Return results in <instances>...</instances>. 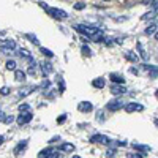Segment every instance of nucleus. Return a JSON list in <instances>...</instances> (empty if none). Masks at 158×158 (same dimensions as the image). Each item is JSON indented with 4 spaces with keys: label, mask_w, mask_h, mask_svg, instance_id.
Listing matches in <instances>:
<instances>
[{
    "label": "nucleus",
    "mask_w": 158,
    "mask_h": 158,
    "mask_svg": "<svg viewBox=\"0 0 158 158\" xmlns=\"http://www.w3.org/2000/svg\"><path fill=\"white\" fill-rule=\"evenodd\" d=\"M27 38H29V40H32V43H33V44H40L38 38H36V36H33L32 33H27Z\"/></svg>",
    "instance_id": "nucleus-27"
},
{
    "label": "nucleus",
    "mask_w": 158,
    "mask_h": 158,
    "mask_svg": "<svg viewBox=\"0 0 158 158\" xmlns=\"http://www.w3.org/2000/svg\"><path fill=\"white\" fill-rule=\"evenodd\" d=\"M133 149L138 150V152H142V153L150 152V147H149V146H146V144H139V142H135V144H133Z\"/></svg>",
    "instance_id": "nucleus-12"
},
{
    "label": "nucleus",
    "mask_w": 158,
    "mask_h": 158,
    "mask_svg": "<svg viewBox=\"0 0 158 158\" xmlns=\"http://www.w3.org/2000/svg\"><path fill=\"white\" fill-rule=\"evenodd\" d=\"M10 94V87H2V89H0V95H8Z\"/></svg>",
    "instance_id": "nucleus-28"
},
{
    "label": "nucleus",
    "mask_w": 158,
    "mask_h": 158,
    "mask_svg": "<svg viewBox=\"0 0 158 158\" xmlns=\"http://www.w3.org/2000/svg\"><path fill=\"white\" fill-rule=\"evenodd\" d=\"M155 16H156V13H155V11H150V13H146V15L142 16V19H144V21H149V19H153Z\"/></svg>",
    "instance_id": "nucleus-23"
},
{
    "label": "nucleus",
    "mask_w": 158,
    "mask_h": 158,
    "mask_svg": "<svg viewBox=\"0 0 158 158\" xmlns=\"http://www.w3.org/2000/svg\"><path fill=\"white\" fill-rule=\"evenodd\" d=\"M156 97H158V92H156Z\"/></svg>",
    "instance_id": "nucleus-41"
},
{
    "label": "nucleus",
    "mask_w": 158,
    "mask_h": 158,
    "mask_svg": "<svg viewBox=\"0 0 158 158\" xmlns=\"http://www.w3.org/2000/svg\"><path fill=\"white\" fill-rule=\"evenodd\" d=\"M60 152H74V146L70 142H63L60 146Z\"/></svg>",
    "instance_id": "nucleus-18"
},
{
    "label": "nucleus",
    "mask_w": 158,
    "mask_h": 158,
    "mask_svg": "<svg viewBox=\"0 0 158 158\" xmlns=\"http://www.w3.org/2000/svg\"><path fill=\"white\" fill-rule=\"evenodd\" d=\"M3 141H5V138H3V136H0V146H2V142H3Z\"/></svg>",
    "instance_id": "nucleus-38"
},
{
    "label": "nucleus",
    "mask_w": 158,
    "mask_h": 158,
    "mask_svg": "<svg viewBox=\"0 0 158 158\" xmlns=\"http://www.w3.org/2000/svg\"><path fill=\"white\" fill-rule=\"evenodd\" d=\"M127 156H128V158H144L146 155H144L142 152H136V153H128Z\"/></svg>",
    "instance_id": "nucleus-26"
},
{
    "label": "nucleus",
    "mask_w": 158,
    "mask_h": 158,
    "mask_svg": "<svg viewBox=\"0 0 158 158\" xmlns=\"http://www.w3.org/2000/svg\"><path fill=\"white\" fill-rule=\"evenodd\" d=\"M155 32H156V25H155V24L149 25V27H147L146 30H144V33H146V35H153Z\"/></svg>",
    "instance_id": "nucleus-22"
},
{
    "label": "nucleus",
    "mask_w": 158,
    "mask_h": 158,
    "mask_svg": "<svg viewBox=\"0 0 158 158\" xmlns=\"http://www.w3.org/2000/svg\"><path fill=\"white\" fill-rule=\"evenodd\" d=\"M74 30H76L77 33H81V35H85V36L92 38L94 35H97L101 29L92 27V25H85V24H77V25H74Z\"/></svg>",
    "instance_id": "nucleus-1"
},
{
    "label": "nucleus",
    "mask_w": 158,
    "mask_h": 158,
    "mask_svg": "<svg viewBox=\"0 0 158 158\" xmlns=\"http://www.w3.org/2000/svg\"><path fill=\"white\" fill-rule=\"evenodd\" d=\"M65 120H67V114H62V115H59V118H57V123H63Z\"/></svg>",
    "instance_id": "nucleus-29"
},
{
    "label": "nucleus",
    "mask_w": 158,
    "mask_h": 158,
    "mask_svg": "<svg viewBox=\"0 0 158 158\" xmlns=\"http://www.w3.org/2000/svg\"><path fill=\"white\" fill-rule=\"evenodd\" d=\"M18 56H19V57H24L25 60H29V62L33 60L32 56H30V52H29L27 49H18Z\"/></svg>",
    "instance_id": "nucleus-13"
},
{
    "label": "nucleus",
    "mask_w": 158,
    "mask_h": 158,
    "mask_svg": "<svg viewBox=\"0 0 158 158\" xmlns=\"http://www.w3.org/2000/svg\"><path fill=\"white\" fill-rule=\"evenodd\" d=\"M153 35H155V38H156V40H158V29H156V32H155V33H153Z\"/></svg>",
    "instance_id": "nucleus-39"
},
{
    "label": "nucleus",
    "mask_w": 158,
    "mask_h": 158,
    "mask_svg": "<svg viewBox=\"0 0 158 158\" xmlns=\"http://www.w3.org/2000/svg\"><path fill=\"white\" fill-rule=\"evenodd\" d=\"M138 49H139V54H141V57H142L144 60H147L149 57H147L146 52H144V49H142V44H141V43H138Z\"/></svg>",
    "instance_id": "nucleus-25"
},
{
    "label": "nucleus",
    "mask_w": 158,
    "mask_h": 158,
    "mask_svg": "<svg viewBox=\"0 0 158 158\" xmlns=\"http://www.w3.org/2000/svg\"><path fill=\"white\" fill-rule=\"evenodd\" d=\"M15 79L18 82H24L25 81V73L22 70H15Z\"/></svg>",
    "instance_id": "nucleus-17"
},
{
    "label": "nucleus",
    "mask_w": 158,
    "mask_h": 158,
    "mask_svg": "<svg viewBox=\"0 0 158 158\" xmlns=\"http://www.w3.org/2000/svg\"><path fill=\"white\" fill-rule=\"evenodd\" d=\"M3 120H5V114L0 112V122H3Z\"/></svg>",
    "instance_id": "nucleus-36"
},
{
    "label": "nucleus",
    "mask_w": 158,
    "mask_h": 158,
    "mask_svg": "<svg viewBox=\"0 0 158 158\" xmlns=\"http://www.w3.org/2000/svg\"><path fill=\"white\" fill-rule=\"evenodd\" d=\"M106 156H115V149H112V150H108Z\"/></svg>",
    "instance_id": "nucleus-35"
},
{
    "label": "nucleus",
    "mask_w": 158,
    "mask_h": 158,
    "mask_svg": "<svg viewBox=\"0 0 158 158\" xmlns=\"http://www.w3.org/2000/svg\"><path fill=\"white\" fill-rule=\"evenodd\" d=\"M109 79H111L114 84H123L125 82V77L122 74H117V73H111L109 74Z\"/></svg>",
    "instance_id": "nucleus-11"
},
{
    "label": "nucleus",
    "mask_w": 158,
    "mask_h": 158,
    "mask_svg": "<svg viewBox=\"0 0 158 158\" xmlns=\"http://www.w3.org/2000/svg\"><path fill=\"white\" fill-rule=\"evenodd\" d=\"M125 111L127 112H141V111H144V106H142V104H139V103H127L125 104Z\"/></svg>",
    "instance_id": "nucleus-7"
},
{
    "label": "nucleus",
    "mask_w": 158,
    "mask_h": 158,
    "mask_svg": "<svg viewBox=\"0 0 158 158\" xmlns=\"http://www.w3.org/2000/svg\"><path fill=\"white\" fill-rule=\"evenodd\" d=\"M16 49V41H13V40H5V41L0 43V51L3 52V54H10L11 51Z\"/></svg>",
    "instance_id": "nucleus-4"
},
{
    "label": "nucleus",
    "mask_w": 158,
    "mask_h": 158,
    "mask_svg": "<svg viewBox=\"0 0 158 158\" xmlns=\"http://www.w3.org/2000/svg\"><path fill=\"white\" fill-rule=\"evenodd\" d=\"M125 59L130 60V62H138V56L135 54L133 51H127V52H125Z\"/></svg>",
    "instance_id": "nucleus-20"
},
{
    "label": "nucleus",
    "mask_w": 158,
    "mask_h": 158,
    "mask_svg": "<svg viewBox=\"0 0 158 158\" xmlns=\"http://www.w3.org/2000/svg\"><path fill=\"white\" fill-rule=\"evenodd\" d=\"M106 2H108V0H106Z\"/></svg>",
    "instance_id": "nucleus-42"
},
{
    "label": "nucleus",
    "mask_w": 158,
    "mask_h": 158,
    "mask_svg": "<svg viewBox=\"0 0 158 158\" xmlns=\"http://www.w3.org/2000/svg\"><path fill=\"white\" fill-rule=\"evenodd\" d=\"M77 109L81 111V112H90L92 109H94V106H92L90 101H81V103L77 104Z\"/></svg>",
    "instance_id": "nucleus-10"
},
{
    "label": "nucleus",
    "mask_w": 158,
    "mask_h": 158,
    "mask_svg": "<svg viewBox=\"0 0 158 158\" xmlns=\"http://www.w3.org/2000/svg\"><path fill=\"white\" fill-rule=\"evenodd\" d=\"M127 92V89L123 87V84H112L111 85V94L114 95H123Z\"/></svg>",
    "instance_id": "nucleus-9"
},
{
    "label": "nucleus",
    "mask_w": 158,
    "mask_h": 158,
    "mask_svg": "<svg viewBox=\"0 0 158 158\" xmlns=\"http://www.w3.org/2000/svg\"><path fill=\"white\" fill-rule=\"evenodd\" d=\"M30 108H29V104H21V106H19V111L21 112H24V111H29Z\"/></svg>",
    "instance_id": "nucleus-33"
},
{
    "label": "nucleus",
    "mask_w": 158,
    "mask_h": 158,
    "mask_svg": "<svg viewBox=\"0 0 158 158\" xmlns=\"http://www.w3.org/2000/svg\"><path fill=\"white\" fill-rule=\"evenodd\" d=\"M41 70H43V74L48 76V74L52 73V65L48 63V62H43V63H41Z\"/></svg>",
    "instance_id": "nucleus-15"
},
{
    "label": "nucleus",
    "mask_w": 158,
    "mask_h": 158,
    "mask_svg": "<svg viewBox=\"0 0 158 158\" xmlns=\"http://www.w3.org/2000/svg\"><path fill=\"white\" fill-rule=\"evenodd\" d=\"M82 52H84L85 56H92V51H90L87 46H82Z\"/></svg>",
    "instance_id": "nucleus-32"
},
{
    "label": "nucleus",
    "mask_w": 158,
    "mask_h": 158,
    "mask_svg": "<svg viewBox=\"0 0 158 158\" xmlns=\"http://www.w3.org/2000/svg\"><path fill=\"white\" fill-rule=\"evenodd\" d=\"M25 147H27V139H25V141H21V142L18 144V147L15 149V155H19L21 152H24Z\"/></svg>",
    "instance_id": "nucleus-16"
},
{
    "label": "nucleus",
    "mask_w": 158,
    "mask_h": 158,
    "mask_svg": "<svg viewBox=\"0 0 158 158\" xmlns=\"http://www.w3.org/2000/svg\"><path fill=\"white\" fill-rule=\"evenodd\" d=\"M32 90H35V85H27V87H24L19 90V97H27L32 94Z\"/></svg>",
    "instance_id": "nucleus-14"
},
{
    "label": "nucleus",
    "mask_w": 158,
    "mask_h": 158,
    "mask_svg": "<svg viewBox=\"0 0 158 158\" xmlns=\"http://www.w3.org/2000/svg\"><path fill=\"white\" fill-rule=\"evenodd\" d=\"M153 8H158V0H153Z\"/></svg>",
    "instance_id": "nucleus-37"
},
{
    "label": "nucleus",
    "mask_w": 158,
    "mask_h": 158,
    "mask_svg": "<svg viewBox=\"0 0 158 158\" xmlns=\"http://www.w3.org/2000/svg\"><path fill=\"white\" fill-rule=\"evenodd\" d=\"M90 142L103 144V146H108V144H111V141H109L106 136H103V135H94V136H90Z\"/></svg>",
    "instance_id": "nucleus-6"
},
{
    "label": "nucleus",
    "mask_w": 158,
    "mask_h": 158,
    "mask_svg": "<svg viewBox=\"0 0 158 158\" xmlns=\"http://www.w3.org/2000/svg\"><path fill=\"white\" fill-rule=\"evenodd\" d=\"M115 146H117V147H122V146L125 147V146H127V142H125V141H123V142H122V141H115Z\"/></svg>",
    "instance_id": "nucleus-34"
},
{
    "label": "nucleus",
    "mask_w": 158,
    "mask_h": 158,
    "mask_svg": "<svg viewBox=\"0 0 158 158\" xmlns=\"http://www.w3.org/2000/svg\"><path fill=\"white\" fill-rule=\"evenodd\" d=\"M106 108H108L109 111H118V109L123 108V101H120V100H112V101L108 103Z\"/></svg>",
    "instance_id": "nucleus-8"
},
{
    "label": "nucleus",
    "mask_w": 158,
    "mask_h": 158,
    "mask_svg": "<svg viewBox=\"0 0 158 158\" xmlns=\"http://www.w3.org/2000/svg\"><path fill=\"white\" fill-rule=\"evenodd\" d=\"M40 51H41V54H44L46 57H54V54H52V51H49V49H46V48H40Z\"/></svg>",
    "instance_id": "nucleus-24"
},
{
    "label": "nucleus",
    "mask_w": 158,
    "mask_h": 158,
    "mask_svg": "<svg viewBox=\"0 0 158 158\" xmlns=\"http://www.w3.org/2000/svg\"><path fill=\"white\" fill-rule=\"evenodd\" d=\"M41 6L49 13V15H51L52 18H56V19H67V18H68L67 11H63V10H59V8H51V6H48V5H44V3H41Z\"/></svg>",
    "instance_id": "nucleus-2"
},
{
    "label": "nucleus",
    "mask_w": 158,
    "mask_h": 158,
    "mask_svg": "<svg viewBox=\"0 0 158 158\" xmlns=\"http://www.w3.org/2000/svg\"><path fill=\"white\" fill-rule=\"evenodd\" d=\"M40 158H57L60 156V149H54V147H49V149H44L38 153Z\"/></svg>",
    "instance_id": "nucleus-3"
},
{
    "label": "nucleus",
    "mask_w": 158,
    "mask_h": 158,
    "mask_svg": "<svg viewBox=\"0 0 158 158\" xmlns=\"http://www.w3.org/2000/svg\"><path fill=\"white\" fill-rule=\"evenodd\" d=\"M5 68H6L8 71H15V70H16V62H15V60H8V62L5 63Z\"/></svg>",
    "instance_id": "nucleus-21"
},
{
    "label": "nucleus",
    "mask_w": 158,
    "mask_h": 158,
    "mask_svg": "<svg viewBox=\"0 0 158 158\" xmlns=\"http://www.w3.org/2000/svg\"><path fill=\"white\" fill-rule=\"evenodd\" d=\"M13 120H15V117H13V115H5V120H3V122H5V123H11Z\"/></svg>",
    "instance_id": "nucleus-30"
},
{
    "label": "nucleus",
    "mask_w": 158,
    "mask_h": 158,
    "mask_svg": "<svg viewBox=\"0 0 158 158\" xmlns=\"http://www.w3.org/2000/svg\"><path fill=\"white\" fill-rule=\"evenodd\" d=\"M92 85L97 87V89H103V87H104V79H103V77H97V79H94V81H92Z\"/></svg>",
    "instance_id": "nucleus-19"
},
{
    "label": "nucleus",
    "mask_w": 158,
    "mask_h": 158,
    "mask_svg": "<svg viewBox=\"0 0 158 158\" xmlns=\"http://www.w3.org/2000/svg\"><path fill=\"white\" fill-rule=\"evenodd\" d=\"M30 120H32V112H29V111L21 112V114H19V117L16 118V122H18L19 125H25V123H29Z\"/></svg>",
    "instance_id": "nucleus-5"
},
{
    "label": "nucleus",
    "mask_w": 158,
    "mask_h": 158,
    "mask_svg": "<svg viewBox=\"0 0 158 158\" xmlns=\"http://www.w3.org/2000/svg\"><path fill=\"white\" fill-rule=\"evenodd\" d=\"M74 8H76V10H84V8H85V3L79 2V3H76V5H74Z\"/></svg>",
    "instance_id": "nucleus-31"
},
{
    "label": "nucleus",
    "mask_w": 158,
    "mask_h": 158,
    "mask_svg": "<svg viewBox=\"0 0 158 158\" xmlns=\"http://www.w3.org/2000/svg\"><path fill=\"white\" fill-rule=\"evenodd\" d=\"M155 125L158 127V118H155Z\"/></svg>",
    "instance_id": "nucleus-40"
}]
</instances>
